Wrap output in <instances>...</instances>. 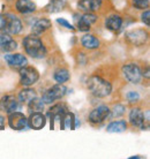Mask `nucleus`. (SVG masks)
Returning a JSON list of instances; mask_svg holds the SVG:
<instances>
[{
	"instance_id": "f257e3e1",
	"label": "nucleus",
	"mask_w": 150,
	"mask_h": 159,
	"mask_svg": "<svg viewBox=\"0 0 150 159\" xmlns=\"http://www.w3.org/2000/svg\"><path fill=\"white\" fill-rule=\"evenodd\" d=\"M22 44H23V48L26 53L34 59H43L48 54V50L43 44L42 39L34 34L24 37Z\"/></svg>"
},
{
	"instance_id": "ddd939ff",
	"label": "nucleus",
	"mask_w": 150,
	"mask_h": 159,
	"mask_svg": "<svg viewBox=\"0 0 150 159\" xmlns=\"http://www.w3.org/2000/svg\"><path fill=\"white\" fill-rule=\"evenodd\" d=\"M5 61L8 64V66L15 69H21L22 67L28 65V59L21 53H12V54H6Z\"/></svg>"
},
{
	"instance_id": "9d476101",
	"label": "nucleus",
	"mask_w": 150,
	"mask_h": 159,
	"mask_svg": "<svg viewBox=\"0 0 150 159\" xmlns=\"http://www.w3.org/2000/svg\"><path fill=\"white\" fill-rule=\"evenodd\" d=\"M19 107H20V102L14 96H4L0 99V110L2 112H6L7 114L17 111Z\"/></svg>"
},
{
	"instance_id": "4be33fe9",
	"label": "nucleus",
	"mask_w": 150,
	"mask_h": 159,
	"mask_svg": "<svg viewBox=\"0 0 150 159\" xmlns=\"http://www.w3.org/2000/svg\"><path fill=\"white\" fill-rule=\"evenodd\" d=\"M36 96H37L36 90H34V89H31V88H29V87H26L24 89H22V90L19 92L17 99L22 104H28L32 98H35Z\"/></svg>"
},
{
	"instance_id": "412c9836",
	"label": "nucleus",
	"mask_w": 150,
	"mask_h": 159,
	"mask_svg": "<svg viewBox=\"0 0 150 159\" xmlns=\"http://www.w3.org/2000/svg\"><path fill=\"white\" fill-rule=\"evenodd\" d=\"M67 5V0H50L49 4L45 6V12L49 14L61 12Z\"/></svg>"
},
{
	"instance_id": "b1692460",
	"label": "nucleus",
	"mask_w": 150,
	"mask_h": 159,
	"mask_svg": "<svg viewBox=\"0 0 150 159\" xmlns=\"http://www.w3.org/2000/svg\"><path fill=\"white\" fill-rule=\"evenodd\" d=\"M27 105H28L29 112H30V113H34V112H43L45 103L43 102L42 98H38V97L36 96L35 98H32Z\"/></svg>"
},
{
	"instance_id": "bb28decb",
	"label": "nucleus",
	"mask_w": 150,
	"mask_h": 159,
	"mask_svg": "<svg viewBox=\"0 0 150 159\" xmlns=\"http://www.w3.org/2000/svg\"><path fill=\"white\" fill-rule=\"evenodd\" d=\"M63 129H75V116L72 112L63 116Z\"/></svg>"
},
{
	"instance_id": "a211bd4d",
	"label": "nucleus",
	"mask_w": 150,
	"mask_h": 159,
	"mask_svg": "<svg viewBox=\"0 0 150 159\" xmlns=\"http://www.w3.org/2000/svg\"><path fill=\"white\" fill-rule=\"evenodd\" d=\"M129 122L133 127H142L144 123V113L140 107L132 108L129 112Z\"/></svg>"
},
{
	"instance_id": "20e7f679",
	"label": "nucleus",
	"mask_w": 150,
	"mask_h": 159,
	"mask_svg": "<svg viewBox=\"0 0 150 159\" xmlns=\"http://www.w3.org/2000/svg\"><path fill=\"white\" fill-rule=\"evenodd\" d=\"M124 77L132 84H138L142 81V72L141 68L135 62H128L125 64L121 68Z\"/></svg>"
},
{
	"instance_id": "2eb2a0df",
	"label": "nucleus",
	"mask_w": 150,
	"mask_h": 159,
	"mask_svg": "<svg viewBox=\"0 0 150 159\" xmlns=\"http://www.w3.org/2000/svg\"><path fill=\"white\" fill-rule=\"evenodd\" d=\"M105 28L113 34H118L123 28V17L118 14H111L105 19Z\"/></svg>"
},
{
	"instance_id": "f8f14e48",
	"label": "nucleus",
	"mask_w": 150,
	"mask_h": 159,
	"mask_svg": "<svg viewBox=\"0 0 150 159\" xmlns=\"http://www.w3.org/2000/svg\"><path fill=\"white\" fill-rule=\"evenodd\" d=\"M17 48V43L11 35L0 31V51L4 53H11Z\"/></svg>"
},
{
	"instance_id": "cd10ccee",
	"label": "nucleus",
	"mask_w": 150,
	"mask_h": 159,
	"mask_svg": "<svg viewBox=\"0 0 150 159\" xmlns=\"http://www.w3.org/2000/svg\"><path fill=\"white\" fill-rule=\"evenodd\" d=\"M126 112V106L123 104H115L112 108H110V116L109 118H120Z\"/></svg>"
},
{
	"instance_id": "a878e982",
	"label": "nucleus",
	"mask_w": 150,
	"mask_h": 159,
	"mask_svg": "<svg viewBox=\"0 0 150 159\" xmlns=\"http://www.w3.org/2000/svg\"><path fill=\"white\" fill-rule=\"evenodd\" d=\"M68 112L67 105L65 103H58L53 105L51 108H50V112H49V116H65Z\"/></svg>"
},
{
	"instance_id": "39448f33",
	"label": "nucleus",
	"mask_w": 150,
	"mask_h": 159,
	"mask_svg": "<svg viewBox=\"0 0 150 159\" xmlns=\"http://www.w3.org/2000/svg\"><path fill=\"white\" fill-rule=\"evenodd\" d=\"M149 38V34L144 29H132L125 34V40L129 45L133 46H141L147 43Z\"/></svg>"
},
{
	"instance_id": "aec40b11",
	"label": "nucleus",
	"mask_w": 150,
	"mask_h": 159,
	"mask_svg": "<svg viewBox=\"0 0 150 159\" xmlns=\"http://www.w3.org/2000/svg\"><path fill=\"white\" fill-rule=\"evenodd\" d=\"M81 45L84 48H87V50H96V48H99L101 42H99V39L96 36L87 34V35H84L81 38Z\"/></svg>"
},
{
	"instance_id": "f3484780",
	"label": "nucleus",
	"mask_w": 150,
	"mask_h": 159,
	"mask_svg": "<svg viewBox=\"0 0 150 159\" xmlns=\"http://www.w3.org/2000/svg\"><path fill=\"white\" fill-rule=\"evenodd\" d=\"M15 8L20 14L27 15L35 12L36 4L32 0H17L15 2Z\"/></svg>"
},
{
	"instance_id": "f03ea898",
	"label": "nucleus",
	"mask_w": 150,
	"mask_h": 159,
	"mask_svg": "<svg viewBox=\"0 0 150 159\" xmlns=\"http://www.w3.org/2000/svg\"><path fill=\"white\" fill-rule=\"evenodd\" d=\"M87 85L91 95H94L97 98H105L112 92V84L107 80L98 75L90 76L87 81Z\"/></svg>"
},
{
	"instance_id": "5701e85b",
	"label": "nucleus",
	"mask_w": 150,
	"mask_h": 159,
	"mask_svg": "<svg viewBox=\"0 0 150 159\" xmlns=\"http://www.w3.org/2000/svg\"><path fill=\"white\" fill-rule=\"evenodd\" d=\"M127 129V122L125 120H117L112 121L107 125L106 130L109 133H123Z\"/></svg>"
},
{
	"instance_id": "4468645a",
	"label": "nucleus",
	"mask_w": 150,
	"mask_h": 159,
	"mask_svg": "<svg viewBox=\"0 0 150 159\" xmlns=\"http://www.w3.org/2000/svg\"><path fill=\"white\" fill-rule=\"evenodd\" d=\"M45 125H46V116L43 114V112L30 113V116L28 118V126L31 129L40 130L45 127Z\"/></svg>"
},
{
	"instance_id": "c756f323",
	"label": "nucleus",
	"mask_w": 150,
	"mask_h": 159,
	"mask_svg": "<svg viewBox=\"0 0 150 159\" xmlns=\"http://www.w3.org/2000/svg\"><path fill=\"white\" fill-rule=\"evenodd\" d=\"M126 98L129 103H136L140 100V95L136 91H128L126 93Z\"/></svg>"
},
{
	"instance_id": "dca6fc26",
	"label": "nucleus",
	"mask_w": 150,
	"mask_h": 159,
	"mask_svg": "<svg viewBox=\"0 0 150 159\" xmlns=\"http://www.w3.org/2000/svg\"><path fill=\"white\" fill-rule=\"evenodd\" d=\"M103 0H79L77 8L84 13H95L101 9Z\"/></svg>"
},
{
	"instance_id": "7c9ffc66",
	"label": "nucleus",
	"mask_w": 150,
	"mask_h": 159,
	"mask_svg": "<svg viewBox=\"0 0 150 159\" xmlns=\"http://www.w3.org/2000/svg\"><path fill=\"white\" fill-rule=\"evenodd\" d=\"M57 22H58V23H59L61 27H63V28L68 29V30H72V31H75L74 25L69 23L67 20H65V19H57Z\"/></svg>"
},
{
	"instance_id": "6ab92c4d",
	"label": "nucleus",
	"mask_w": 150,
	"mask_h": 159,
	"mask_svg": "<svg viewBox=\"0 0 150 159\" xmlns=\"http://www.w3.org/2000/svg\"><path fill=\"white\" fill-rule=\"evenodd\" d=\"M51 27H52L51 21L49 20V19L42 17V19H38L35 23L32 24L31 31H32V34H34V35H36V36H40V35L44 34L46 30H49Z\"/></svg>"
},
{
	"instance_id": "2f4dec72",
	"label": "nucleus",
	"mask_w": 150,
	"mask_h": 159,
	"mask_svg": "<svg viewBox=\"0 0 150 159\" xmlns=\"http://www.w3.org/2000/svg\"><path fill=\"white\" fill-rule=\"evenodd\" d=\"M141 20H142V22L146 24L147 27H149L150 25V11L149 9H146V11L142 13V15H141Z\"/></svg>"
},
{
	"instance_id": "7ed1b4c3",
	"label": "nucleus",
	"mask_w": 150,
	"mask_h": 159,
	"mask_svg": "<svg viewBox=\"0 0 150 159\" xmlns=\"http://www.w3.org/2000/svg\"><path fill=\"white\" fill-rule=\"evenodd\" d=\"M22 22L16 15L12 13H2L0 14V31L8 34L11 36L19 35L22 31Z\"/></svg>"
},
{
	"instance_id": "c85d7f7f",
	"label": "nucleus",
	"mask_w": 150,
	"mask_h": 159,
	"mask_svg": "<svg viewBox=\"0 0 150 159\" xmlns=\"http://www.w3.org/2000/svg\"><path fill=\"white\" fill-rule=\"evenodd\" d=\"M132 5L133 7H135L136 9H148L150 6V0H132Z\"/></svg>"
},
{
	"instance_id": "0eeeda50",
	"label": "nucleus",
	"mask_w": 150,
	"mask_h": 159,
	"mask_svg": "<svg viewBox=\"0 0 150 159\" xmlns=\"http://www.w3.org/2000/svg\"><path fill=\"white\" fill-rule=\"evenodd\" d=\"M40 80V73L35 67L24 66L20 69V83L23 87H31Z\"/></svg>"
},
{
	"instance_id": "1a4fd4ad",
	"label": "nucleus",
	"mask_w": 150,
	"mask_h": 159,
	"mask_svg": "<svg viewBox=\"0 0 150 159\" xmlns=\"http://www.w3.org/2000/svg\"><path fill=\"white\" fill-rule=\"evenodd\" d=\"M110 116V107L105 105H101L95 107L89 114V121L94 125H99L104 122Z\"/></svg>"
},
{
	"instance_id": "6e6552de",
	"label": "nucleus",
	"mask_w": 150,
	"mask_h": 159,
	"mask_svg": "<svg viewBox=\"0 0 150 159\" xmlns=\"http://www.w3.org/2000/svg\"><path fill=\"white\" fill-rule=\"evenodd\" d=\"M8 125L14 130H22L28 126V118L21 112H12L8 114Z\"/></svg>"
},
{
	"instance_id": "423d86ee",
	"label": "nucleus",
	"mask_w": 150,
	"mask_h": 159,
	"mask_svg": "<svg viewBox=\"0 0 150 159\" xmlns=\"http://www.w3.org/2000/svg\"><path fill=\"white\" fill-rule=\"evenodd\" d=\"M67 92V88L63 84H55L52 85L51 88H49L46 91L44 92L42 96V99L45 104H52L54 103L55 100H59L65 97Z\"/></svg>"
},
{
	"instance_id": "9b49d317",
	"label": "nucleus",
	"mask_w": 150,
	"mask_h": 159,
	"mask_svg": "<svg viewBox=\"0 0 150 159\" xmlns=\"http://www.w3.org/2000/svg\"><path fill=\"white\" fill-rule=\"evenodd\" d=\"M98 19V16L95 13H84L82 16H80V20L76 23V27L80 31L87 32L90 30L91 25L95 23Z\"/></svg>"
},
{
	"instance_id": "393cba45",
	"label": "nucleus",
	"mask_w": 150,
	"mask_h": 159,
	"mask_svg": "<svg viewBox=\"0 0 150 159\" xmlns=\"http://www.w3.org/2000/svg\"><path fill=\"white\" fill-rule=\"evenodd\" d=\"M53 79H54L57 83L63 84L65 82H67L68 80L71 79V74H69V72L66 68H59L53 74Z\"/></svg>"
}]
</instances>
